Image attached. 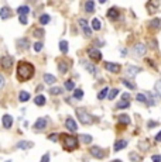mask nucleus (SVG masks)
Wrapping results in <instances>:
<instances>
[{
	"instance_id": "58836bf2",
	"label": "nucleus",
	"mask_w": 161,
	"mask_h": 162,
	"mask_svg": "<svg viewBox=\"0 0 161 162\" xmlns=\"http://www.w3.org/2000/svg\"><path fill=\"white\" fill-rule=\"evenodd\" d=\"M18 44H20L21 48H29V40H25V38L18 41Z\"/></svg>"
},
{
	"instance_id": "a18cd8bd",
	"label": "nucleus",
	"mask_w": 161,
	"mask_h": 162,
	"mask_svg": "<svg viewBox=\"0 0 161 162\" xmlns=\"http://www.w3.org/2000/svg\"><path fill=\"white\" fill-rule=\"evenodd\" d=\"M86 69H88V71H89L91 73H95V72H96V69H95V66H93V65H86Z\"/></svg>"
},
{
	"instance_id": "f03ea898",
	"label": "nucleus",
	"mask_w": 161,
	"mask_h": 162,
	"mask_svg": "<svg viewBox=\"0 0 161 162\" xmlns=\"http://www.w3.org/2000/svg\"><path fill=\"white\" fill-rule=\"evenodd\" d=\"M64 137V148L65 150H75L78 147V140L72 135H66V134H62Z\"/></svg>"
},
{
	"instance_id": "603ef678",
	"label": "nucleus",
	"mask_w": 161,
	"mask_h": 162,
	"mask_svg": "<svg viewBox=\"0 0 161 162\" xmlns=\"http://www.w3.org/2000/svg\"><path fill=\"white\" fill-rule=\"evenodd\" d=\"M122 99H123L124 101H127V99H130V94H129V93H124L123 96H122Z\"/></svg>"
},
{
	"instance_id": "72a5a7b5",
	"label": "nucleus",
	"mask_w": 161,
	"mask_h": 162,
	"mask_svg": "<svg viewBox=\"0 0 161 162\" xmlns=\"http://www.w3.org/2000/svg\"><path fill=\"white\" fill-rule=\"evenodd\" d=\"M151 27H154V28H160L161 27V20L160 18H154V20H151Z\"/></svg>"
},
{
	"instance_id": "bb28decb",
	"label": "nucleus",
	"mask_w": 161,
	"mask_h": 162,
	"mask_svg": "<svg viewBox=\"0 0 161 162\" xmlns=\"http://www.w3.org/2000/svg\"><path fill=\"white\" fill-rule=\"evenodd\" d=\"M116 107H117V109H127V107H130V101L122 100V101H119V103L116 104Z\"/></svg>"
},
{
	"instance_id": "b1692460",
	"label": "nucleus",
	"mask_w": 161,
	"mask_h": 162,
	"mask_svg": "<svg viewBox=\"0 0 161 162\" xmlns=\"http://www.w3.org/2000/svg\"><path fill=\"white\" fill-rule=\"evenodd\" d=\"M44 82H45V83H54V82H55V76H54V75H51V73H45V75H44Z\"/></svg>"
},
{
	"instance_id": "ddd939ff",
	"label": "nucleus",
	"mask_w": 161,
	"mask_h": 162,
	"mask_svg": "<svg viewBox=\"0 0 161 162\" xmlns=\"http://www.w3.org/2000/svg\"><path fill=\"white\" fill-rule=\"evenodd\" d=\"M107 17L110 18V20H117V17H119V12H117V8L116 7H112L107 10Z\"/></svg>"
},
{
	"instance_id": "de8ad7c7",
	"label": "nucleus",
	"mask_w": 161,
	"mask_h": 162,
	"mask_svg": "<svg viewBox=\"0 0 161 162\" xmlns=\"http://www.w3.org/2000/svg\"><path fill=\"white\" fill-rule=\"evenodd\" d=\"M40 162H50V155L45 154V155H44V157L41 158V161H40Z\"/></svg>"
},
{
	"instance_id": "6e6552de",
	"label": "nucleus",
	"mask_w": 161,
	"mask_h": 162,
	"mask_svg": "<svg viewBox=\"0 0 161 162\" xmlns=\"http://www.w3.org/2000/svg\"><path fill=\"white\" fill-rule=\"evenodd\" d=\"M0 64H2V68L4 69H10L13 65V58L8 57V55H4L2 59H0Z\"/></svg>"
},
{
	"instance_id": "0eeeda50",
	"label": "nucleus",
	"mask_w": 161,
	"mask_h": 162,
	"mask_svg": "<svg viewBox=\"0 0 161 162\" xmlns=\"http://www.w3.org/2000/svg\"><path fill=\"white\" fill-rule=\"evenodd\" d=\"M105 68H106V71H109V72H112V73L120 72V65L119 64H113V62H105Z\"/></svg>"
},
{
	"instance_id": "4468645a",
	"label": "nucleus",
	"mask_w": 161,
	"mask_h": 162,
	"mask_svg": "<svg viewBox=\"0 0 161 162\" xmlns=\"http://www.w3.org/2000/svg\"><path fill=\"white\" fill-rule=\"evenodd\" d=\"M124 147H127V141H126V140H119V141L115 142V151L116 152L120 151V150H123Z\"/></svg>"
},
{
	"instance_id": "393cba45",
	"label": "nucleus",
	"mask_w": 161,
	"mask_h": 162,
	"mask_svg": "<svg viewBox=\"0 0 161 162\" xmlns=\"http://www.w3.org/2000/svg\"><path fill=\"white\" fill-rule=\"evenodd\" d=\"M50 20H51V17L48 16V14H42V16L40 17V24L45 25V24H48V23H50Z\"/></svg>"
},
{
	"instance_id": "473e14b6",
	"label": "nucleus",
	"mask_w": 161,
	"mask_h": 162,
	"mask_svg": "<svg viewBox=\"0 0 161 162\" xmlns=\"http://www.w3.org/2000/svg\"><path fill=\"white\" fill-rule=\"evenodd\" d=\"M65 89L66 90H75V83L72 81H66L65 82Z\"/></svg>"
},
{
	"instance_id": "49530a36",
	"label": "nucleus",
	"mask_w": 161,
	"mask_h": 162,
	"mask_svg": "<svg viewBox=\"0 0 161 162\" xmlns=\"http://www.w3.org/2000/svg\"><path fill=\"white\" fill-rule=\"evenodd\" d=\"M151 159H153V162H161V155H153Z\"/></svg>"
},
{
	"instance_id": "6ab92c4d",
	"label": "nucleus",
	"mask_w": 161,
	"mask_h": 162,
	"mask_svg": "<svg viewBox=\"0 0 161 162\" xmlns=\"http://www.w3.org/2000/svg\"><path fill=\"white\" fill-rule=\"evenodd\" d=\"M85 10H86V13H93L95 12V3H93L92 0L86 2V3H85Z\"/></svg>"
},
{
	"instance_id": "5701e85b",
	"label": "nucleus",
	"mask_w": 161,
	"mask_h": 162,
	"mask_svg": "<svg viewBox=\"0 0 161 162\" xmlns=\"http://www.w3.org/2000/svg\"><path fill=\"white\" fill-rule=\"evenodd\" d=\"M100 27H102V24H100L99 18H93V20H92V28L95 30V31H99Z\"/></svg>"
},
{
	"instance_id": "aec40b11",
	"label": "nucleus",
	"mask_w": 161,
	"mask_h": 162,
	"mask_svg": "<svg viewBox=\"0 0 161 162\" xmlns=\"http://www.w3.org/2000/svg\"><path fill=\"white\" fill-rule=\"evenodd\" d=\"M29 99H30V93H29V92L21 90L20 93H18V100H20V101H27Z\"/></svg>"
},
{
	"instance_id": "7ed1b4c3",
	"label": "nucleus",
	"mask_w": 161,
	"mask_h": 162,
	"mask_svg": "<svg viewBox=\"0 0 161 162\" xmlns=\"http://www.w3.org/2000/svg\"><path fill=\"white\" fill-rule=\"evenodd\" d=\"M76 116H78L79 121L82 123V124H91L92 123V117L83 109H76Z\"/></svg>"
},
{
	"instance_id": "f8f14e48",
	"label": "nucleus",
	"mask_w": 161,
	"mask_h": 162,
	"mask_svg": "<svg viewBox=\"0 0 161 162\" xmlns=\"http://www.w3.org/2000/svg\"><path fill=\"white\" fill-rule=\"evenodd\" d=\"M45 127H47V120L45 118H42V117L38 118L37 121L34 123V128L35 130H44Z\"/></svg>"
},
{
	"instance_id": "c85d7f7f",
	"label": "nucleus",
	"mask_w": 161,
	"mask_h": 162,
	"mask_svg": "<svg viewBox=\"0 0 161 162\" xmlns=\"http://www.w3.org/2000/svg\"><path fill=\"white\" fill-rule=\"evenodd\" d=\"M59 49H61V52H64V54L68 52V42H66V41H61V42H59Z\"/></svg>"
},
{
	"instance_id": "3c124183",
	"label": "nucleus",
	"mask_w": 161,
	"mask_h": 162,
	"mask_svg": "<svg viewBox=\"0 0 161 162\" xmlns=\"http://www.w3.org/2000/svg\"><path fill=\"white\" fill-rule=\"evenodd\" d=\"M130 157H132V161H134V162L139 161V158H137V155L134 154V152H132V154H130Z\"/></svg>"
},
{
	"instance_id": "09e8293b",
	"label": "nucleus",
	"mask_w": 161,
	"mask_h": 162,
	"mask_svg": "<svg viewBox=\"0 0 161 162\" xmlns=\"http://www.w3.org/2000/svg\"><path fill=\"white\" fill-rule=\"evenodd\" d=\"M3 86H4V78H3V75L0 73V89H3Z\"/></svg>"
},
{
	"instance_id": "f3484780",
	"label": "nucleus",
	"mask_w": 161,
	"mask_h": 162,
	"mask_svg": "<svg viewBox=\"0 0 161 162\" xmlns=\"http://www.w3.org/2000/svg\"><path fill=\"white\" fill-rule=\"evenodd\" d=\"M126 72H127V75H130V76H134V75H137L139 72H141V69L137 68V66H129V68L126 69Z\"/></svg>"
},
{
	"instance_id": "5fc2aeb1",
	"label": "nucleus",
	"mask_w": 161,
	"mask_h": 162,
	"mask_svg": "<svg viewBox=\"0 0 161 162\" xmlns=\"http://www.w3.org/2000/svg\"><path fill=\"white\" fill-rule=\"evenodd\" d=\"M113 162H122V161H119V159H116V161H113Z\"/></svg>"
},
{
	"instance_id": "a19ab883",
	"label": "nucleus",
	"mask_w": 161,
	"mask_h": 162,
	"mask_svg": "<svg viewBox=\"0 0 161 162\" xmlns=\"http://www.w3.org/2000/svg\"><path fill=\"white\" fill-rule=\"evenodd\" d=\"M34 49H35L37 52H40V51L42 49V44L41 42H35V44H34Z\"/></svg>"
},
{
	"instance_id": "864d4df0",
	"label": "nucleus",
	"mask_w": 161,
	"mask_h": 162,
	"mask_svg": "<svg viewBox=\"0 0 161 162\" xmlns=\"http://www.w3.org/2000/svg\"><path fill=\"white\" fill-rule=\"evenodd\" d=\"M156 141H157V142H160V141H161V131L157 134V135H156Z\"/></svg>"
},
{
	"instance_id": "a878e982",
	"label": "nucleus",
	"mask_w": 161,
	"mask_h": 162,
	"mask_svg": "<svg viewBox=\"0 0 161 162\" xmlns=\"http://www.w3.org/2000/svg\"><path fill=\"white\" fill-rule=\"evenodd\" d=\"M119 123H122V124H130V117L126 116V114H122V116H119Z\"/></svg>"
},
{
	"instance_id": "e433bc0d",
	"label": "nucleus",
	"mask_w": 161,
	"mask_h": 162,
	"mask_svg": "<svg viewBox=\"0 0 161 162\" xmlns=\"http://www.w3.org/2000/svg\"><path fill=\"white\" fill-rule=\"evenodd\" d=\"M34 37H35V38H41V37H44V30H40V28L34 30Z\"/></svg>"
},
{
	"instance_id": "9d476101",
	"label": "nucleus",
	"mask_w": 161,
	"mask_h": 162,
	"mask_svg": "<svg viewBox=\"0 0 161 162\" xmlns=\"http://www.w3.org/2000/svg\"><path fill=\"white\" fill-rule=\"evenodd\" d=\"M65 126H66V128L69 130V131H76V130H78V124L75 123V120L72 117H68V118H66Z\"/></svg>"
},
{
	"instance_id": "37998d69",
	"label": "nucleus",
	"mask_w": 161,
	"mask_h": 162,
	"mask_svg": "<svg viewBox=\"0 0 161 162\" xmlns=\"http://www.w3.org/2000/svg\"><path fill=\"white\" fill-rule=\"evenodd\" d=\"M18 21H20L23 25H25V24H27V17H25V16H20V17H18Z\"/></svg>"
},
{
	"instance_id": "2eb2a0df",
	"label": "nucleus",
	"mask_w": 161,
	"mask_h": 162,
	"mask_svg": "<svg viewBox=\"0 0 161 162\" xmlns=\"http://www.w3.org/2000/svg\"><path fill=\"white\" fill-rule=\"evenodd\" d=\"M45 101H47V99H45L44 94H38V96L34 99V103H35L37 106H44L45 104Z\"/></svg>"
},
{
	"instance_id": "4be33fe9",
	"label": "nucleus",
	"mask_w": 161,
	"mask_h": 162,
	"mask_svg": "<svg viewBox=\"0 0 161 162\" xmlns=\"http://www.w3.org/2000/svg\"><path fill=\"white\" fill-rule=\"evenodd\" d=\"M17 12H18V14L20 16H27L30 12V7L29 6H20V7L17 8Z\"/></svg>"
},
{
	"instance_id": "20e7f679",
	"label": "nucleus",
	"mask_w": 161,
	"mask_h": 162,
	"mask_svg": "<svg viewBox=\"0 0 161 162\" xmlns=\"http://www.w3.org/2000/svg\"><path fill=\"white\" fill-rule=\"evenodd\" d=\"M88 55H89V58L93 59V61H100V59H102V52H100L99 49H96V48H89L88 49Z\"/></svg>"
},
{
	"instance_id": "8fccbe9b",
	"label": "nucleus",
	"mask_w": 161,
	"mask_h": 162,
	"mask_svg": "<svg viewBox=\"0 0 161 162\" xmlns=\"http://www.w3.org/2000/svg\"><path fill=\"white\" fill-rule=\"evenodd\" d=\"M139 145H141V150H143V151H146V150H147V148H149V147H147V144H146V142H140V144H139Z\"/></svg>"
},
{
	"instance_id": "a211bd4d",
	"label": "nucleus",
	"mask_w": 161,
	"mask_h": 162,
	"mask_svg": "<svg viewBox=\"0 0 161 162\" xmlns=\"http://www.w3.org/2000/svg\"><path fill=\"white\" fill-rule=\"evenodd\" d=\"M12 16V13H10V10H8V7H3L2 10H0V17L3 18V20H6V18H8V17Z\"/></svg>"
},
{
	"instance_id": "7c9ffc66",
	"label": "nucleus",
	"mask_w": 161,
	"mask_h": 162,
	"mask_svg": "<svg viewBox=\"0 0 161 162\" xmlns=\"http://www.w3.org/2000/svg\"><path fill=\"white\" fill-rule=\"evenodd\" d=\"M136 99H137V101H140V103H149V101H147V97H146L143 93L136 94Z\"/></svg>"
},
{
	"instance_id": "412c9836",
	"label": "nucleus",
	"mask_w": 161,
	"mask_h": 162,
	"mask_svg": "<svg viewBox=\"0 0 161 162\" xmlns=\"http://www.w3.org/2000/svg\"><path fill=\"white\" fill-rule=\"evenodd\" d=\"M58 71L61 73H65L66 71H68V65H66L65 61H59L58 62Z\"/></svg>"
},
{
	"instance_id": "39448f33",
	"label": "nucleus",
	"mask_w": 161,
	"mask_h": 162,
	"mask_svg": "<svg viewBox=\"0 0 161 162\" xmlns=\"http://www.w3.org/2000/svg\"><path fill=\"white\" fill-rule=\"evenodd\" d=\"M133 54H134V57H137V58L143 57L146 54V47L143 44H136L133 47Z\"/></svg>"
},
{
	"instance_id": "f257e3e1",
	"label": "nucleus",
	"mask_w": 161,
	"mask_h": 162,
	"mask_svg": "<svg viewBox=\"0 0 161 162\" xmlns=\"http://www.w3.org/2000/svg\"><path fill=\"white\" fill-rule=\"evenodd\" d=\"M34 72H35L34 66L27 61H21L17 65V78L21 82H25V81H29V79H31L34 76Z\"/></svg>"
},
{
	"instance_id": "79ce46f5",
	"label": "nucleus",
	"mask_w": 161,
	"mask_h": 162,
	"mask_svg": "<svg viewBox=\"0 0 161 162\" xmlns=\"http://www.w3.org/2000/svg\"><path fill=\"white\" fill-rule=\"evenodd\" d=\"M48 140H50V141L57 142L58 141V134H50V135H48Z\"/></svg>"
},
{
	"instance_id": "ea45409f",
	"label": "nucleus",
	"mask_w": 161,
	"mask_h": 162,
	"mask_svg": "<svg viewBox=\"0 0 161 162\" xmlns=\"http://www.w3.org/2000/svg\"><path fill=\"white\" fill-rule=\"evenodd\" d=\"M156 90H157L158 96L161 97V81H157V82H156Z\"/></svg>"
},
{
	"instance_id": "4c0bfd02",
	"label": "nucleus",
	"mask_w": 161,
	"mask_h": 162,
	"mask_svg": "<svg viewBox=\"0 0 161 162\" xmlns=\"http://www.w3.org/2000/svg\"><path fill=\"white\" fill-rule=\"evenodd\" d=\"M50 93L51 94H61L62 93V89H61V88H51Z\"/></svg>"
},
{
	"instance_id": "f704fd0d",
	"label": "nucleus",
	"mask_w": 161,
	"mask_h": 162,
	"mask_svg": "<svg viewBox=\"0 0 161 162\" xmlns=\"http://www.w3.org/2000/svg\"><path fill=\"white\" fill-rule=\"evenodd\" d=\"M122 83H123L124 86H127L129 89H134L136 86H134V83H132V82H129L127 79H122Z\"/></svg>"
},
{
	"instance_id": "c03bdc74",
	"label": "nucleus",
	"mask_w": 161,
	"mask_h": 162,
	"mask_svg": "<svg viewBox=\"0 0 161 162\" xmlns=\"http://www.w3.org/2000/svg\"><path fill=\"white\" fill-rule=\"evenodd\" d=\"M147 126H149V128H154V127H157V126H158V123H157V121H151V120H150Z\"/></svg>"
},
{
	"instance_id": "c9c22d12",
	"label": "nucleus",
	"mask_w": 161,
	"mask_h": 162,
	"mask_svg": "<svg viewBox=\"0 0 161 162\" xmlns=\"http://www.w3.org/2000/svg\"><path fill=\"white\" fill-rule=\"evenodd\" d=\"M74 97H75V99H82V97H83V92L81 89H75Z\"/></svg>"
},
{
	"instance_id": "cd10ccee",
	"label": "nucleus",
	"mask_w": 161,
	"mask_h": 162,
	"mask_svg": "<svg viewBox=\"0 0 161 162\" xmlns=\"http://www.w3.org/2000/svg\"><path fill=\"white\" fill-rule=\"evenodd\" d=\"M107 93H109V89H107V88H103V89H102L99 93H98V99H99V100L105 99V97L107 96Z\"/></svg>"
},
{
	"instance_id": "dca6fc26",
	"label": "nucleus",
	"mask_w": 161,
	"mask_h": 162,
	"mask_svg": "<svg viewBox=\"0 0 161 162\" xmlns=\"http://www.w3.org/2000/svg\"><path fill=\"white\" fill-rule=\"evenodd\" d=\"M17 147H18V148H21V150H29V148L34 147V144H33V142H30V141H20L18 144H17Z\"/></svg>"
},
{
	"instance_id": "423d86ee",
	"label": "nucleus",
	"mask_w": 161,
	"mask_h": 162,
	"mask_svg": "<svg viewBox=\"0 0 161 162\" xmlns=\"http://www.w3.org/2000/svg\"><path fill=\"white\" fill-rule=\"evenodd\" d=\"M89 152H91V155H93V157L98 159H102L105 157V151L100 150V147H91Z\"/></svg>"
},
{
	"instance_id": "9b49d317",
	"label": "nucleus",
	"mask_w": 161,
	"mask_h": 162,
	"mask_svg": "<svg viewBox=\"0 0 161 162\" xmlns=\"http://www.w3.org/2000/svg\"><path fill=\"white\" fill-rule=\"evenodd\" d=\"M2 121H3V127L4 128H10L13 126V117L10 114H4L3 118H2Z\"/></svg>"
},
{
	"instance_id": "2f4dec72",
	"label": "nucleus",
	"mask_w": 161,
	"mask_h": 162,
	"mask_svg": "<svg viewBox=\"0 0 161 162\" xmlns=\"http://www.w3.org/2000/svg\"><path fill=\"white\" fill-rule=\"evenodd\" d=\"M81 140H82V142H85V144L92 142V137L91 135H88V134H82V135H81Z\"/></svg>"
},
{
	"instance_id": "c756f323",
	"label": "nucleus",
	"mask_w": 161,
	"mask_h": 162,
	"mask_svg": "<svg viewBox=\"0 0 161 162\" xmlns=\"http://www.w3.org/2000/svg\"><path fill=\"white\" fill-rule=\"evenodd\" d=\"M117 94H119V89H112L110 92H109V94H107V99H109V100H113Z\"/></svg>"
},
{
	"instance_id": "1a4fd4ad",
	"label": "nucleus",
	"mask_w": 161,
	"mask_h": 162,
	"mask_svg": "<svg viewBox=\"0 0 161 162\" xmlns=\"http://www.w3.org/2000/svg\"><path fill=\"white\" fill-rule=\"evenodd\" d=\"M79 25H81V28L83 30V32H85L86 37H89L92 34V30L89 28V24H88V21L85 20V18H79Z\"/></svg>"
}]
</instances>
